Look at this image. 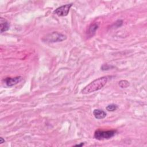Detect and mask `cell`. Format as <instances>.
<instances>
[{
    "instance_id": "obj_1",
    "label": "cell",
    "mask_w": 147,
    "mask_h": 147,
    "mask_svg": "<svg viewBox=\"0 0 147 147\" xmlns=\"http://www.w3.org/2000/svg\"><path fill=\"white\" fill-rule=\"evenodd\" d=\"M107 80L108 76H103L101 78H99L93 80L90 84L86 86L82 90V93L83 94H87L96 91L103 88L107 82Z\"/></svg>"
},
{
    "instance_id": "obj_2",
    "label": "cell",
    "mask_w": 147,
    "mask_h": 147,
    "mask_svg": "<svg viewBox=\"0 0 147 147\" xmlns=\"http://www.w3.org/2000/svg\"><path fill=\"white\" fill-rule=\"evenodd\" d=\"M67 36L63 34L57 33L56 32H53L46 35L42 40L46 42H61L66 40Z\"/></svg>"
},
{
    "instance_id": "obj_3",
    "label": "cell",
    "mask_w": 147,
    "mask_h": 147,
    "mask_svg": "<svg viewBox=\"0 0 147 147\" xmlns=\"http://www.w3.org/2000/svg\"><path fill=\"white\" fill-rule=\"evenodd\" d=\"M116 131L115 130H98L94 133V138L98 140H108L114 136Z\"/></svg>"
},
{
    "instance_id": "obj_4",
    "label": "cell",
    "mask_w": 147,
    "mask_h": 147,
    "mask_svg": "<svg viewBox=\"0 0 147 147\" xmlns=\"http://www.w3.org/2000/svg\"><path fill=\"white\" fill-rule=\"evenodd\" d=\"M72 6V3H69V4H66L60 7H59L53 11V14L61 17L66 16L68 15Z\"/></svg>"
},
{
    "instance_id": "obj_5",
    "label": "cell",
    "mask_w": 147,
    "mask_h": 147,
    "mask_svg": "<svg viewBox=\"0 0 147 147\" xmlns=\"http://www.w3.org/2000/svg\"><path fill=\"white\" fill-rule=\"evenodd\" d=\"M21 79L22 78L21 76H17L14 78H6L4 80L7 86L11 87L18 83Z\"/></svg>"
},
{
    "instance_id": "obj_6",
    "label": "cell",
    "mask_w": 147,
    "mask_h": 147,
    "mask_svg": "<svg viewBox=\"0 0 147 147\" xmlns=\"http://www.w3.org/2000/svg\"><path fill=\"white\" fill-rule=\"evenodd\" d=\"M93 115L95 118L98 119H102L106 117V113L102 110L95 109L93 111Z\"/></svg>"
},
{
    "instance_id": "obj_7",
    "label": "cell",
    "mask_w": 147,
    "mask_h": 147,
    "mask_svg": "<svg viewBox=\"0 0 147 147\" xmlns=\"http://www.w3.org/2000/svg\"><path fill=\"white\" fill-rule=\"evenodd\" d=\"M1 32L3 33L9 30L10 25L9 22L3 18H1Z\"/></svg>"
},
{
    "instance_id": "obj_8",
    "label": "cell",
    "mask_w": 147,
    "mask_h": 147,
    "mask_svg": "<svg viewBox=\"0 0 147 147\" xmlns=\"http://www.w3.org/2000/svg\"><path fill=\"white\" fill-rule=\"evenodd\" d=\"M118 109V106L115 104H111L109 105L106 107V110L109 111H114Z\"/></svg>"
},
{
    "instance_id": "obj_9",
    "label": "cell",
    "mask_w": 147,
    "mask_h": 147,
    "mask_svg": "<svg viewBox=\"0 0 147 147\" xmlns=\"http://www.w3.org/2000/svg\"><path fill=\"white\" fill-rule=\"evenodd\" d=\"M119 86L121 88H127L129 86V83L126 80H122L119 82Z\"/></svg>"
},
{
    "instance_id": "obj_10",
    "label": "cell",
    "mask_w": 147,
    "mask_h": 147,
    "mask_svg": "<svg viewBox=\"0 0 147 147\" xmlns=\"http://www.w3.org/2000/svg\"><path fill=\"white\" fill-rule=\"evenodd\" d=\"M98 28V25L97 24H95L92 25L89 28V31H88L89 33L92 35V34L95 33V32L96 30H97Z\"/></svg>"
},
{
    "instance_id": "obj_11",
    "label": "cell",
    "mask_w": 147,
    "mask_h": 147,
    "mask_svg": "<svg viewBox=\"0 0 147 147\" xmlns=\"http://www.w3.org/2000/svg\"><path fill=\"white\" fill-rule=\"evenodd\" d=\"M83 145H84V143L81 142L80 144H76V145H75V146H83Z\"/></svg>"
},
{
    "instance_id": "obj_12",
    "label": "cell",
    "mask_w": 147,
    "mask_h": 147,
    "mask_svg": "<svg viewBox=\"0 0 147 147\" xmlns=\"http://www.w3.org/2000/svg\"><path fill=\"white\" fill-rule=\"evenodd\" d=\"M3 142H5V140L2 137H1L0 138V143L2 144Z\"/></svg>"
}]
</instances>
